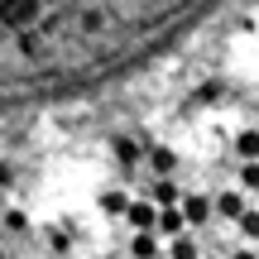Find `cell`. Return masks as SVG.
Returning <instances> with one entry per match:
<instances>
[{"label": "cell", "instance_id": "1", "mask_svg": "<svg viewBox=\"0 0 259 259\" xmlns=\"http://www.w3.org/2000/svg\"><path fill=\"white\" fill-rule=\"evenodd\" d=\"M235 158H259V125H245L235 135Z\"/></svg>", "mask_w": 259, "mask_h": 259}, {"label": "cell", "instance_id": "2", "mask_svg": "<svg viewBox=\"0 0 259 259\" xmlns=\"http://www.w3.org/2000/svg\"><path fill=\"white\" fill-rule=\"evenodd\" d=\"M235 178H240L245 192H254V187H259V158H240V173H235Z\"/></svg>", "mask_w": 259, "mask_h": 259}]
</instances>
